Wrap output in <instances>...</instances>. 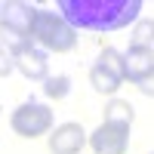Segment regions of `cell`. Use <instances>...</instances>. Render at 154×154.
<instances>
[{
  "label": "cell",
  "instance_id": "6da1fadb",
  "mask_svg": "<svg viewBox=\"0 0 154 154\" xmlns=\"http://www.w3.org/2000/svg\"><path fill=\"white\" fill-rule=\"evenodd\" d=\"M62 19L71 28L86 31H117L139 19L142 0H59Z\"/></svg>",
  "mask_w": 154,
  "mask_h": 154
},
{
  "label": "cell",
  "instance_id": "7a4b0ae2",
  "mask_svg": "<svg viewBox=\"0 0 154 154\" xmlns=\"http://www.w3.org/2000/svg\"><path fill=\"white\" fill-rule=\"evenodd\" d=\"M31 40H37L43 49H49V53H71L77 46V31L62 19V12L40 9L37 12V22H34Z\"/></svg>",
  "mask_w": 154,
  "mask_h": 154
},
{
  "label": "cell",
  "instance_id": "3957f363",
  "mask_svg": "<svg viewBox=\"0 0 154 154\" xmlns=\"http://www.w3.org/2000/svg\"><path fill=\"white\" fill-rule=\"evenodd\" d=\"M37 12L40 9H34L31 3H25V0H6V3H0V31L6 34V40L12 46L31 40Z\"/></svg>",
  "mask_w": 154,
  "mask_h": 154
},
{
  "label": "cell",
  "instance_id": "277c9868",
  "mask_svg": "<svg viewBox=\"0 0 154 154\" xmlns=\"http://www.w3.org/2000/svg\"><path fill=\"white\" fill-rule=\"evenodd\" d=\"M9 126H12V133L22 136V139L46 136V133H53V111H49L46 105H34V102H28V105H19L16 111H12Z\"/></svg>",
  "mask_w": 154,
  "mask_h": 154
},
{
  "label": "cell",
  "instance_id": "5b68a950",
  "mask_svg": "<svg viewBox=\"0 0 154 154\" xmlns=\"http://www.w3.org/2000/svg\"><path fill=\"white\" fill-rule=\"evenodd\" d=\"M130 145V126L123 123H99V130L89 136V148L96 154H123Z\"/></svg>",
  "mask_w": 154,
  "mask_h": 154
},
{
  "label": "cell",
  "instance_id": "8992f818",
  "mask_svg": "<svg viewBox=\"0 0 154 154\" xmlns=\"http://www.w3.org/2000/svg\"><path fill=\"white\" fill-rule=\"evenodd\" d=\"M12 53V62H16V68L28 77V80H46V71H49V65H46V56L37 49L31 40L28 43H19V46H12L9 49Z\"/></svg>",
  "mask_w": 154,
  "mask_h": 154
},
{
  "label": "cell",
  "instance_id": "52a82bcc",
  "mask_svg": "<svg viewBox=\"0 0 154 154\" xmlns=\"http://www.w3.org/2000/svg\"><path fill=\"white\" fill-rule=\"evenodd\" d=\"M49 151L53 154H80L86 145V130L80 123H62L49 133Z\"/></svg>",
  "mask_w": 154,
  "mask_h": 154
},
{
  "label": "cell",
  "instance_id": "ba28073f",
  "mask_svg": "<svg viewBox=\"0 0 154 154\" xmlns=\"http://www.w3.org/2000/svg\"><path fill=\"white\" fill-rule=\"evenodd\" d=\"M123 59H126V74H123V80L139 83L142 77H148V74L154 71V49H130Z\"/></svg>",
  "mask_w": 154,
  "mask_h": 154
},
{
  "label": "cell",
  "instance_id": "9c48e42d",
  "mask_svg": "<svg viewBox=\"0 0 154 154\" xmlns=\"http://www.w3.org/2000/svg\"><path fill=\"white\" fill-rule=\"evenodd\" d=\"M89 83H93V89H96V93H102V96H114V93L120 89L123 77L111 74L108 68H102L99 62H96V65H93V71H89Z\"/></svg>",
  "mask_w": 154,
  "mask_h": 154
},
{
  "label": "cell",
  "instance_id": "30bf717a",
  "mask_svg": "<svg viewBox=\"0 0 154 154\" xmlns=\"http://www.w3.org/2000/svg\"><path fill=\"white\" fill-rule=\"evenodd\" d=\"M136 120V111L130 102H123V99H111L105 111H102V123H123V126H130Z\"/></svg>",
  "mask_w": 154,
  "mask_h": 154
},
{
  "label": "cell",
  "instance_id": "8fae6325",
  "mask_svg": "<svg viewBox=\"0 0 154 154\" xmlns=\"http://www.w3.org/2000/svg\"><path fill=\"white\" fill-rule=\"evenodd\" d=\"M130 49H154V19H139L130 34Z\"/></svg>",
  "mask_w": 154,
  "mask_h": 154
},
{
  "label": "cell",
  "instance_id": "7c38bea8",
  "mask_svg": "<svg viewBox=\"0 0 154 154\" xmlns=\"http://www.w3.org/2000/svg\"><path fill=\"white\" fill-rule=\"evenodd\" d=\"M99 65H102V68H108L111 74H117V77L126 74V59H123V53H117L114 46H105V49H102Z\"/></svg>",
  "mask_w": 154,
  "mask_h": 154
},
{
  "label": "cell",
  "instance_id": "4fadbf2b",
  "mask_svg": "<svg viewBox=\"0 0 154 154\" xmlns=\"http://www.w3.org/2000/svg\"><path fill=\"white\" fill-rule=\"evenodd\" d=\"M68 89H71V80H68L65 74H59V77H46V83H43V93H46L49 99H65Z\"/></svg>",
  "mask_w": 154,
  "mask_h": 154
},
{
  "label": "cell",
  "instance_id": "5bb4252c",
  "mask_svg": "<svg viewBox=\"0 0 154 154\" xmlns=\"http://www.w3.org/2000/svg\"><path fill=\"white\" fill-rule=\"evenodd\" d=\"M12 68H16V62H12V53L6 46H0V77H9Z\"/></svg>",
  "mask_w": 154,
  "mask_h": 154
},
{
  "label": "cell",
  "instance_id": "9a60e30c",
  "mask_svg": "<svg viewBox=\"0 0 154 154\" xmlns=\"http://www.w3.org/2000/svg\"><path fill=\"white\" fill-rule=\"evenodd\" d=\"M136 89H139V93H145V96H151V99H154V71H151L148 77H142V80L136 83Z\"/></svg>",
  "mask_w": 154,
  "mask_h": 154
}]
</instances>
